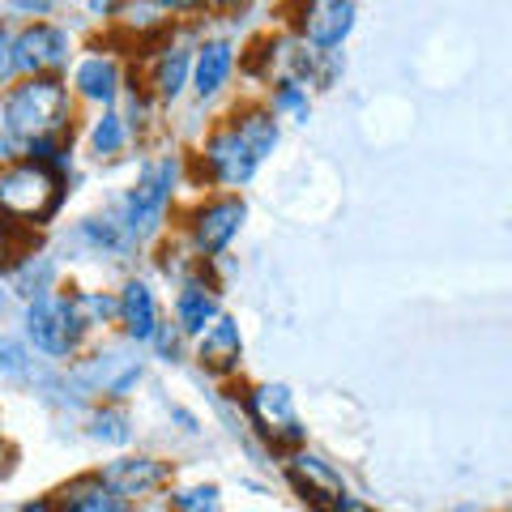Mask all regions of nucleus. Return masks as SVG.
I'll list each match as a JSON object with an SVG mask.
<instances>
[{"label": "nucleus", "instance_id": "1", "mask_svg": "<svg viewBox=\"0 0 512 512\" xmlns=\"http://www.w3.org/2000/svg\"><path fill=\"white\" fill-rule=\"evenodd\" d=\"M278 146V116L269 107H252L244 116L218 124L201 146V167L218 188H244L265 154Z\"/></svg>", "mask_w": 512, "mask_h": 512}, {"label": "nucleus", "instance_id": "2", "mask_svg": "<svg viewBox=\"0 0 512 512\" xmlns=\"http://www.w3.org/2000/svg\"><path fill=\"white\" fill-rule=\"evenodd\" d=\"M69 116H73V99L64 77H13L5 99H0V124L18 146L35 137L64 133Z\"/></svg>", "mask_w": 512, "mask_h": 512}, {"label": "nucleus", "instance_id": "3", "mask_svg": "<svg viewBox=\"0 0 512 512\" xmlns=\"http://www.w3.org/2000/svg\"><path fill=\"white\" fill-rule=\"evenodd\" d=\"M64 201V175H56L52 167L35 163V158H9L0 167V214H5L13 227H43L47 218L60 210Z\"/></svg>", "mask_w": 512, "mask_h": 512}, {"label": "nucleus", "instance_id": "4", "mask_svg": "<svg viewBox=\"0 0 512 512\" xmlns=\"http://www.w3.org/2000/svg\"><path fill=\"white\" fill-rule=\"evenodd\" d=\"M26 333H30V342H35V350H43V355L69 359L73 350L82 346L86 325L77 320L69 295L43 291V295L30 299V308H26Z\"/></svg>", "mask_w": 512, "mask_h": 512}, {"label": "nucleus", "instance_id": "5", "mask_svg": "<svg viewBox=\"0 0 512 512\" xmlns=\"http://www.w3.org/2000/svg\"><path fill=\"white\" fill-rule=\"evenodd\" d=\"M171 192H175V163H171V158H163V163H154V167L141 171V180L124 197V214H120L124 235L141 239V235L158 231V222H163L167 205H171Z\"/></svg>", "mask_w": 512, "mask_h": 512}, {"label": "nucleus", "instance_id": "6", "mask_svg": "<svg viewBox=\"0 0 512 512\" xmlns=\"http://www.w3.org/2000/svg\"><path fill=\"white\" fill-rule=\"evenodd\" d=\"M18 77H64L73 60V35L56 22L18 26Z\"/></svg>", "mask_w": 512, "mask_h": 512}, {"label": "nucleus", "instance_id": "7", "mask_svg": "<svg viewBox=\"0 0 512 512\" xmlns=\"http://www.w3.org/2000/svg\"><path fill=\"white\" fill-rule=\"evenodd\" d=\"M291 26L303 47L333 52L355 26V0H291Z\"/></svg>", "mask_w": 512, "mask_h": 512}, {"label": "nucleus", "instance_id": "8", "mask_svg": "<svg viewBox=\"0 0 512 512\" xmlns=\"http://www.w3.org/2000/svg\"><path fill=\"white\" fill-rule=\"evenodd\" d=\"M248 419L256 423V431L274 444V448H295L303 444V427H299V414L295 402L282 384H256L248 389Z\"/></svg>", "mask_w": 512, "mask_h": 512}, {"label": "nucleus", "instance_id": "9", "mask_svg": "<svg viewBox=\"0 0 512 512\" xmlns=\"http://www.w3.org/2000/svg\"><path fill=\"white\" fill-rule=\"evenodd\" d=\"M244 214L248 210H244V201H239L235 192H222V197L201 201L197 210H192V218H188L192 248H197L201 256H218L239 235V227H244Z\"/></svg>", "mask_w": 512, "mask_h": 512}, {"label": "nucleus", "instance_id": "10", "mask_svg": "<svg viewBox=\"0 0 512 512\" xmlns=\"http://www.w3.org/2000/svg\"><path fill=\"white\" fill-rule=\"evenodd\" d=\"M291 483L299 487L303 500L316 504V508H325V512H342V504L350 500L342 474H333L329 461H320L312 453H299L291 461Z\"/></svg>", "mask_w": 512, "mask_h": 512}, {"label": "nucleus", "instance_id": "11", "mask_svg": "<svg viewBox=\"0 0 512 512\" xmlns=\"http://www.w3.org/2000/svg\"><path fill=\"white\" fill-rule=\"evenodd\" d=\"M120 90H124V69H120L116 56L90 52V56L77 60V69H73V94H77V99L111 107L120 99Z\"/></svg>", "mask_w": 512, "mask_h": 512}, {"label": "nucleus", "instance_id": "12", "mask_svg": "<svg viewBox=\"0 0 512 512\" xmlns=\"http://www.w3.org/2000/svg\"><path fill=\"white\" fill-rule=\"evenodd\" d=\"M99 478L120 500H141V495H150L167 483V466L154 457H120V461H111Z\"/></svg>", "mask_w": 512, "mask_h": 512}, {"label": "nucleus", "instance_id": "13", "mask_svg": "<svg viewBox=\"0 0 512 512\" xmlns=\"http://www.w3.org/2000/svg\"><path fill=\"white\" fill-rule=\"evenodd\" d=\"M231 73H235V47L227 39H205L192 52V90L201 99H214L218 90H227Z\"/></svg>", "mask_w": 512, "mask_h": 512}, {"label": "nucleus", "instance_id": "14", "mask_svg": "<svg viewBox=\"0 0 512 512\" xmlns=\"http://www.w3.org/2000/svg\"><path fill=\"white\" fill-rule=\"evenodd\" d=\"M137 376H141V363L128 355L124 346L99 350V355H94V359L82 367V380L90 384L94 393H107V397H120Z\"/></svg>", "mask_w": 512, "mask_h": 512}, {"label": "nucleus", "instance_id": "15", "mask_svg": "<svg viewBox=\"0 0 512 512\" xmlns=\"http://www.w3.org/2000/svg\"><path fill=\"white\" fill-rule=\"evenodd\" d=\"M218 316H222V308H218L214 286H205L201 278H188L180 286V295H175V325H180L188 338H201Z\"/></svg>", "mask_w": 512, "mask_h": 512}, {"label": "nucleus", "instance_id": "16", "mask_svg": "<svg viewBox=\"0 0 512 512\" xmlns=\"http://www.w3.org/2000/svg\"><path fill=\"white\" fill-rule=\"evenodd\" d=\"M120 325L133 342H150L154 329L163 325V316H158V299L150 291V282H124L120 291Z\"/></svg>", "mask_w": 512, "mask_h": 512}, {"label": "nucleus", "instance_id": "17", "mask_svg": "<svg viewBox=\"0 0 512 512\" xmlns=\"http://www.w3.org/2000/svg\"><path fill=\"white\" fill-rule=\"evenodd\" d=\"M239 355H244V338H239V325L231 316H218L197 338V359L210 367V372H235Z\"/></svg>", "mask_w": 512, "mask_h": 512}, {"label": "nucleus", "instance_id": "18", "mask_svg": "<svg viewBox=\"0 0 512 512\" xmlns=\"http://www.w3.org/2000/svg\"><path fill=\"white\" fill-rule=\"evenodd\" d=\"M56 512H128V500H120L99 474H86L56 495Z\"/></svg>", "mask_w": 512, "mask_h": 512}, {"label": "nucleus", "instance_id": "19", "mask_svg": "<svg viewBox=\"0 0 512 512\" xmlns=\"http://www.w3.org/2000/svg\"><path fill=\"white\" fill-rule=\"evenodd\" d=\"M188 82H192V52H188V47H180V43L163 47L158 60H154V77H150L154 94H158V99H167V103H175Z\"/></svg>", "mask_w": 512, "mask_h": 512}, {"label": "nucleus", "instance_id": "20", "mask_svg": "<svg viewBox=\"0 0 512 512\" xmlns=\"http://www.w3.org/2000/svg\"><path fill=\"white\" fill-rule=\"evenodd\" d=\"M128 146V124L120 111H103L99 120L90 124V150L99 158H116L120 150Z\"/></svg>", "mask_w": 512, "mask_h": 512}, {"label": "nucleus", "instance_id": "21", "mask_svg": "<svg viewBox=\"0 0 512 512\" xmlns=\"http://www.w3.org/2000/svg\"><path fill=\"white\" fill-rule=\"evenodd\" d=\"M69 303H73V312H77V320H82L86 329L107 325V320H120V299H111V295H99V291H73Z\"/></svg>", "mask_w": 512, "mask_h": 512}, {"label": "nucleus", "instance_id": "22", "mask_svg": "<svg viewBox=\"0 0 512 512\" xmlns=\"http://www.w3.org/2000/svg\"><path fill=\"white\" fill-rule=\"evenodd\" d=\"M308 107H312L308 103V86L291 77V82H278L274 107H269V111H274V116H291V120H308Z\"/></svg>", "mask_w": 512, "mask_h": 512}, {"label": "nucleus", "instance_id": "23", "mask_svg": "<svg viewBox=\"0 0 512 512\" xmlns=\"http://www.w3.org/2000/svg\"><path fill=\"white\" fill-rule=\"evenodd\" d=\"M90 436L94 440H107V444H124L128 440V414L120 406H103V410H94V419H90Z\"/></svg>", "mask_w": 512, "mask_h": 512}, {"label": "nucleus", "instance_id": "24", "mask_svg": "<svg viewBox=\"0 0 512 512\" xmlns=\"http://www.w3.org/2000/svg\"><path fill=\"white\" fill-rule=\"evenodd\" d=\"M171 508L175 512H222V495L218 487H180V491H171Z\"/></svg>", "mask_w": 512, "mask_h": 512}, {"label": "nucleus", "instance_id": "25", "mask_svg": "<svg viewBox=\"0 0 512 512\" xmlns=\"http://www.w3.org/2000/svg\"><path fill=\"white\" fill-rule=\"evenodd\" d=\"M13 47H18V26L0 18V86H9L18 77V52Z\"/></svg>", "mask_w": 512, "mask_h": 512}, {"label": "nucleus", "instance_id": "26", "mask_svg": "<svg viewBox=\"0 0 512 512\" xmlns=\"http://www.w3.org/2000/svg\"><path fill=\"white\" fill-rule=\"evenodd\" d=\"M0 376H5V380L30 376V355H26L22 342H0Z\"/></svg>", "mask_w": 512, "mask_h": 512}, {"label": "nucleus", "instance_id": "27", "mask_svg": "<svg viewBox=\"0 0 512 512\" xmlns=\"http://www.w3.org/2000/svg\"><path fill=\"white\" fill-rule=\"evenodd\" d=\"M22 227H13V222L0 214V265L5 261H13V256H26V252H18V244H22Z\"/></svg>", "mask_w": 512, "mask_h": 512}, {"label": "nucleus", "instance_id": "28", "mask_svg": "<svg viewBox=\"0 0 512 512\" xmlns=\"http://www.w3.org/2000/svg\"><path fill=\"white\" fill-rule=\"evenodd\" d=\"M163 13H180V18H188V13H201V9H210L205 0H154Z\"/></svg>", "mask_w": 512, "mask_h": 512}, {"label": "nucleus", "instance_id": "29", "mask_svg": "<svg viewBox=\"0 0 512 512\" xmlns=\"http://www.w3.org/2000/svg\"><path fill=\"white\" fill-rule=\"evenodd\" d=\"M205 5H210V9H222V13H227V9H239V5H248V0H205Z\"/></svg>", "mask_w": 512, "mask_h": 512}, {"label": "nucleus", "instance_id": "30", "mask_svg": "<svg viewBox=\"0 0 512 512\" xmlns=\"http://www.w3.org/2000/svg\"><path fill=\"white\" fill-rule=\"evenodd\" d=\"M22 512H56V500H35V504H26Z\"/></svg>", "mask_w": 512, "mask_h": 512}]
</instances>
